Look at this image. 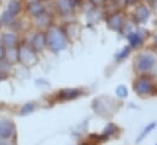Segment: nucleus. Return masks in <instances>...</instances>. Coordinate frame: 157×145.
I'll return each instance as SVG.
<instances>
[{"label":"nucleus","instance_id":"nucleus-1","mask_svg":"<svg viewBox=\"0 0 157 145\" xmlns=\"http://www.w3.org/2000/svg\"><path fill=\"white\" fill-rule=\"evenodd\" d=\"M16 135V125L10 119L0 120V139H11Z\"/></svg>","mask_w":157,"mask_h":145},{"label":"nucleus","instance_id":"nucleus-2","mask_svg":"<svg viewBox=\"0 0 157 145\" xmlns=\"http://www.w3.org/2000/svg\"><path fill=\"white\" fill-rule=\"evenodd\" d=\"M18 43H20V39H18V36L15 32H6L1 36V44L6 49L16 48V47H18Z\"/></svg>","mask_w":157,"mask_h":145},{"label":"nucleus","instance_id":"nucleus-3","mask_svg":"<svg viewBox=\"0 0 157 145\" xmlns=\"http://www.w3.org/2000/svg\"><path fill=\"white\" fill-rule=\"evenodd\" d=\"M18 61L22 64H29L31 59H34V53L26 45H18Z\"/></svg>","mask_w":157,"mask_h":145},{"label":"nucleus","instance_id":"nucleus-4","mask_svg":"<svg viewBox=\"0 0 157 145\" xmlns=\"http://www.w3.org/2000/svg\"><path fill=\"white\" fill-rule=\"evenodd\" d=\"M5 58H6V61L10 65L18 63V49H17V47L16 48H9V49H6Z\"/></svg>","mask_w":157,"mask_h":145},{"label":"nucleus","instance_id":"nucleus-5","mask_svg":"<svg viewBox=\"0 0 157 145\" xmlns=\"http://www.w3.org/2000/svg\"><path fill=\"white\" fill-rule=\"evenodd\" d=\"M7 12H10L12 16H17L21 11H22V5L18 0H11L9 4H7V9H6Z\"/></svg>","mask_w":157,"mask_h":145},{"label":"nucleus","instance_id":"nucleus-6","mask_svg":"<svg viewBox=\"0 0 157 145\" xmlns=\"http://www.w3.org/2000/svg\"><path fill=\"white\" fill-rule=\"evenodd\" d=\"M26 9H27V12L32 16H39L43 12V6L38 1L37 2H28Z\"/></svg>","mask_w":157,"mask_h":145},{"label":"nucleus","instance_id":"nucleus-7","mask_svg":"<svg viewBox=\"0 0 157 145\" xmlns=\"http://www.w3.org/2000/svg\"><path fill=\"white\" fill-rule=\"evenodd\" d=\"M32 45L36 50H40L44 47V37L42 33H37L32 41Z\"/></svg>","mask_w":157,"mask_h":145},{"label":"nucleus","instance_id":"nucleus-8","mask_svg":"<svg viewBox=\"0 0 157 145\" xmlns=\"http://www.w3.org/2000/svg\"><path fill=\"white\" fill-rule=\"evenodd\" d=\"M13 21H15V16H12V15H11L10 12H7V11H4V12L1 14V16H0V22H1V25L10 26Z\"/></svg>","mask_w":157,"mask_h":145},{"label":"nucleus","instance_id":"nucleus-9","mask_svg":"<svg viewBox=\"0 0 157 145\" xmlns=\"http://www.w3.org/2000/svg\"><path fill=\"white\" fill-rule=\"evenodd\" d=\"M33 109H34V104L31 103V102H28V103H26V104H23V106L21 107V109H20V114H21V116L29 114V113L33 112Z\"/></svg>","mask_w":157,"mask_h":145},{"label":"nucleus","instance_id":"nucleus-10","mask_svg":"<svg viewBox=\"0 0 157 145\" xmlns=\"http://www.w3.org/2000/svg\"><path fill=\"white\" fill-rule=\"evenodd\" d=\"M0 145H16V143L11 139H0Z\"/></svg>","mask_w":157,"mask_h":145},{"label":"nucleus","instance_id":"nucleus-11","mask_svg":"<svg viewBox=\"0 0 157 145\" xmlns=\"http://www.w3.org/2000/svg\"><path fill=\"white\" fill-rule=\"evenodd\" d=\"M5 53H6V48L2 44H0V60L5 59Z\"/></svg>","mask_w":157,"mask_h":145},{"label":"nucleus","instance_id":"nucleus-12","mask_svg":"<svg viewBox=\"0 0 157 145\" xmlns=\"http://www.w3.org/2000/svg\"><path fill=\"white\" fill-rule=\"evenodd\" d=\"M27 1H28V2H37L38 0H27Z\"/></svg>","mask_w":157,"mask_h":145},{"label":"nucleus","instance_id":"nucleus-13","mask_svg":"<svg viewBox=\"0 0 157 145\" xmlns=\"http://www.w3.org/2000/svg\"><path fill=\"white\" fill-rule=\"evenodd\" d=\"M0 44H1V36H0Z\"/></svg>","mask_w":157,"mask_h":145},{"label":"nucleus","instance_id":"nucleus-14","mask_svg":"<svg viewBox=\"0 0 157 145\" xmlns=\"http://www.w3.org/2000/svg\"><path fill=\"white\" fill-rule=\"evenodd\" d=\"M1 26H2V25H1V22H0V28H1Z\"/></svg>","mask_w":157,"mask_h":145}]
</instances>
